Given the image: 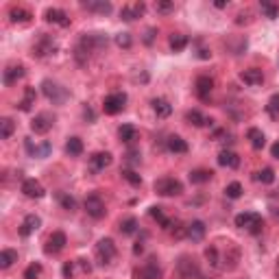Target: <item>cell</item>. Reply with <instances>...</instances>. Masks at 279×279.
I'll use <instances>...</instances> for the list:
<instances>
[{
	"label": "cell",
	"instance_id": "obj_1",
	"mask_svg": "<svg viewBox=\"0 0 279 279\" xmlns=\"http://www.w3.org/2000/svg\"><path fill=\"white\" fill-rule=\"evenodd\" d=\"M205 257L216 270H234L240 262V249L231 240L214 242L205 249Z\"/></svg>",
	"mask_w": 279,
	"mask_h": 279
},
{
	"label": "cell",
	"instance_id": "obj_2",
	"mask_svg": "<svg viewBox=\"0 0 279 279\" xmlns=\"http://www.w3.org/2000/svg\"><path fill=\"white\" fill-rule=\"evenodd\" d=\"M107 41H109L107 35H103V33H85L79 39L76 48H74V59L79 61L81 66H85L94 53L103 51V48H107Z\"/></svg>",
	"mask_w": 279,
	"mask_h": 279
},
{
	"label": "cell",
	"instance_id": "obj_3",
	"mask_svg": "<svg viewBox=\"0 0 279 279\" xmlns=\"http://www.w3.org/2000/svg\"><path fill=\"white\" fill-rule=\"evenodd\" d=\"M236 227H240V229H247L249 234H262V227H264V220H262V216L260 214H255V212H242L236 216Z\"/></svg>",
	"mask_w": 279,
	"mask_h": 279
},
{
	"label": "cell",
	"instance_id": "obj_4",
	"mask_svg": "<svg viewBox=\"0 0 279 279\" xmlns=\"http://www.w3.org/2000/svg\"><path fill=\"white\" fill-rule=\"evenodd\" d=\"M155 192L159 194V197H179L181 192H183V183H181L179 179L174 177H162L155 181Z\"/></svg>",
	"mask_w": 279,
	"mask_h": 279
},
{
	"label": "cell",
	"instance_id": "obj_5",
	"mask_svg": "<svg viewBox=\"0 0 279 279\" xmlns=\"http://www.w3.org/2000/svg\"><path fill=\"white\" fill-rule=\"evenodd\" d=\"M57 41H55L51 35H46V33H39V37L35 39V44H33V55L35 57H39V59H44V57H53L55 53H57Z\"/></svg>",
	"mask_w": 279,
	"mask_h": 279
},
{
	"label": "cell",
	"instance_id": "obj_6",
	"mask_svg": "<svg viewBox=\"0 0 279 279\" xmlns=\"http://www.w3.org/2000/svg\"><path fill=\"white\" fill-rule=\"evenodd\" d=\"M41 92H44V96L48 101H53L55 105H61L66 99H68V89L61 87L59 83H55L51 79H46L44 83H41Z\"/></svg>",
	"mask_w": 279,
	"mask_h": 279
},
{
	"label": "cell",
	"instance_id": "obj_7",
	"mask_svg": "<svg viewBox=\"0 0 279 279\" xmlns=\"http://www.w3.org/2000/svg\"><path fill=\"white\" fill-rule=\"evenodd\" d=\"M118 255V249L111 238H103L99 240V244H96V260H99L103 266L105 264H111V260Z\"/></svg>",
	"mask_w": 279,
	"mask_h": 279
},
{
	"label": "cell",
	"instance_id": "obj_8",
	"mask_svg": "<svg viewBox=\"0 0 279 279\" xmlns=\"http://www.w3.org/2000/svg\"><path fill=\"white\" fill-rule=\"evenodd\" d=\"M124 105H127V94H124V92H114V94L105 96L103 109H105V114L116 116V114H120V111L124 109Z\"/></svg>",
	"mask_w": 279,
	"mask_h": 279
},
{
	"label": "cell",
	"instance_id": "obj_9",
	"mask_svg": "<svg viewBox=\"0 0 279 279\" xmlns=\"http://www.w3.org/2000/svg\"><path fill=\"white\" fill-rule=\"evenodd\" d=\"M135 279H162L164 277V270H162V266L157 264V260H151L146 262V264H142L140 268H135Z\"/></svg>",
	"mask_w": 279,
	"mask_h": 279
},
{
	"label": "cell",
	"instance_id": "obj_10",
	"mask_svg": "<svg viewBox=\"0 0 279 279\" xmlns=\"http://www.w3.org/2000/svg\"><path fill=\"white\" fill-rule=\"evenodd\" d=\"M83 207H85L87 216H92V218L101 220L105 214H107V209H105V201L99 197V194H89V197L85 199V203H83Z\"/></svg>",
	"mask_w": 279,
	"mask_h": 279
},
{
	"label": "cell",
	"instance_id": "obj_11",
	"mask_svg": "<svg viewBox=\"0 0 279 279\" xmlns=\"http://www.w3.org/2000/svg\"><path fill=\"white\" fill-rule=\"evenodd\" d=\"M53 124H55V116H51V114H37L31 120V129L37 135H44V133H48V131L53 129Z\"/></svg>",
	"mask_w": 279,
	"mask_h": 279
},
{
	"label": "cell",
	"instance_id": "obj_12",
	"mask_svg": "<svg viewBox=\"0 0 279 279\" xmlns=\"http://www.w3.org/2000/svg\"><path fill=\"white\" fill-rule=\"evenodd\" d=\"M92 270V266H89V262L87 260H74V262H66L64 264V277L66 279H74L76 273H81V275H85Z\"/></svg>",
	"mask_w": 279,
	"mask_h": 279
},
{
	"label": "cell",
	"instance_id": "obj_13",
	"mask_svg": "<svg viewBox=\"0 0 279 279\" xmlns=\"http://www.w3.org/2000/svg\"><path fill=\"white\" fill-rule=\"evenodd\" d=\"M66 244H68L66 234L64 231H55V234H51V238L46 240L44 251H46L48 255H55V253H59V251H64Z\"/></svg>",
	"mask_w": 279,
	"mask_h": 279
},
{
	"label": "cell",
	"instance_id": "obj_14",
	"mask_svg": "<svg viewBox=\"0 0 279 279\" xmlns=\"http://www.w3.org/2000/svg\"><path fill=\"white\" fill-rule=\"evenodd\" d=\"M44 20L51 24H57V26H70V18L64 9H57V7H51V9L44 11Z\"/></svg>",
	"mask_w": 279,
	"mask_h": 279
},
{
	"label": "cell",
	"instance_id": "obj_15",
	"mask_svg": "<svg viewBox=\"0 0 279 279\" xmlns=\"http://www.w3.org/2000/svg\"><path fill=\"white\" fill-rule=\"evenodd\" d=\"M146 11V5L144 3H133V5H127L120 9V18L124 20V22H133V20L142 18Z\"/></svg>",
	"mask_w": 279,
	"mask_h": 279
},
{
	"label": "cell",
	"instance_id": "obj_16",
	"mask_svg": "<svg viewBox=\"0 0 279 279\" xmlns=\"http://www.w3.org/2000/svg\"><path fill=\"white\" fill-rule=\"evenodd\" d=\"M194 89H197V96L201 101H207L209 94H212V89H214V79H212V76L201 74L197 79V83H194Z\"/></svg>",
	"mask_w": 279,
	"mask_h": 279
},
{
	"label": "cell",
	"instance_id": "obj_17",
	"mask_svg": "<svg viewBox=\"0 0 279 279\" xmlns=\"http://www.w3.org/2000/svg\"><path fill=\"white\" fill-rule=\"evenodd\" d=\"M22 192H24V197H29V199H41L46 194L44 185H41L37 179H24L22 181Z\"/></svg>",
	"mask_w": 279,
	"mask_h": 279
},
{
	"label": "cell",
	"instance_id": "obj_18",
	"mask_svg": "<svg viewBox=\"0 0 279 279\" xmlns=\"http://www.w3.org/2000/svg\"><path fill=\"white\" fill-rule=\"evenodd\" d=\"M109 164H111V153L109 151H99V153H94V155L89 157V168H92L94 172L105 170Z\"/></svg>",
	"mask_w": 279,
	"mask_h": 279
},
{
	"label": "cell",
	"instance_id": "obj_19",
	"mask_svg": "<svg viewBox=\"0 0 279 279\" xmlns=\"http://www.w3.org/2000/svg\"><path fill=\"white\" fill-rule=\"evenodd\" d=\"M39 227H41V218H39V216L29 214V216H26V218L22 220V225H20V236H22V238H29V236L37 231Z\"/></svg>",
	"mask_w": 279,
	"mask_h": 279
},
{
	"label": "cell",
	"instance_id": "obj_20",
	"mask_svg": "<svg viewBox=\"0 0 279 279\" xmlns=\"http://www.w3.org/2000/svg\"><path fill=\"white\" fill-rule=\"evenodd\" d=\"M24 66L22 64H13V66H7V70L3 72V81L5 85H13V83H18L20 79L24 76Z\"/></svg>",
	"mask_w": 279,
	"mask_h": 279
},
{
	"label": "cell",
	"instance_id": "obj_21",
	"mask_svg": "<svg viewBox=\"0 0 279 279\" xmlns=\"http://www.w3.org/2000/svg\"><path fill=\"white\" fill-rule=\"evenodd\" d=\"M33 20V13L24 7H11L9 9V22L11 24H29Z\"/></svg>",
	"mask_w": 279,
	"mask_h": 279
},
{
	"label": "cell",
	"instance_id": "obj_22",
	"mask_svg": "<svg viewBox=\"0 0 279 279\" xmlns=\"http://www.w3.org/2000/svg\"><path fill=\"white\" fill-rule=\"evenodd\" d=\"M240 79L247 83V85L255 87V85H262V83H264V72L260 68H249V70H244V72L240 74Z\"/></svg>",
	"mask_w": 279,
	"mask_h": 279
},
{
	"label": "cell",
	"instance_id": "obj_23",
	"mask_svg": "<svg viewBox=\"0 0 279 279\" xmlns=\"http://www.w3.org/2000/svg\"><path fill=\"white\" fill-rule=\"evenodd\" d=\"M205 231H207V227H205V222L203 220H192L190 225H188V238H190L192 242H201L205 238Z\"/></svg>",
	"mask_w": 279,
	"mask_h": 279
},
{
	"label": "cell",
	"instance_id": "obj_24",
	"mask_svg": "<svg viewBox=\"0 0 279 279\" xmlns=\"http://www.w3.org/2000/svg\"><path fill=\"white\" fill-rule=\"evenodd\" d=\"M24 146H26V151H29V155H33V157H48V153H51V142H41V146H37V144H33L31 137H26Z\"/></svg>",
	"mask_w": 279,
	"mask_h": 279
},
{
	"label": "cell",
	"instance_id": "obj_25",
	"mask_svg": "<svg viewBox=\"0 0 279 279\" xmlns=\"http://www.w3.org/2000/svg\"><path fill=\"white\" fill-rule=\"evenodd\" d=\"M179 273L183 275V277H199V266H197V262L192 260V257H181L179 260Z\"/></svg>",
	"mask_w": 279,
	"mask_h": 279
},
{
	"label": "cell",
	"instance_id": "obj_26",
	"mask_svg": "<svg viewBox=\"0 0 279 279\" xmlns=\"http://www.w3.org/2000/svg\"><path fill=\"white\" fill-rule=\"evenodd\" d=\"M166 146H168V151L174 153V155H183V153H188V142L181 135H170L166 140Z\"/></svg>",
	"mask_w": 279,
	"mask_h": 279
},
{
	"label": "cell",
	"instance_id": "obj_27",
	"mask_svg": "<svg viewBox=\"0 0 279 279\" xmlns=\"http://www.w3.org/2000/svg\"><path fill=\"white\" fill-rule=\"evenodd\" d=\"M218 164L225 168H238L240 166V157L234 151H220L218 153Z\"/></svg>",
	"mask_w": 279,
	"mask_h": 279
},
{
	"label": "cell",
	"instance_id": "obj_28",
	"mask_svg": "<svg viewBox=\"0 0 279 279\" xmlns=\"http://www.w3.org/2000/svg\"><path fill=\"white\" fill-rule=\"evenodd\" d=\"M151 105H153V111L157 114V118H168L172 114V105L166 99H153Z\"/></svg>",
	"mask_w": 279,
	"mask_h": 279
},
{
	"label": "cell",
	"instance_id": "obj_29",
	"mask_svg": "<svg viewBox=\"0 0 279 279\" xmlns=\"http://www.w3.org/2000/svg\"><path fill=\"white\" fill-rule=\"evenodd\" d=\"M35 99H37V92H35V87H26V89H24L22 101L18 103L20 111H31V109H33V105H35Z\"/></svg>",
	"mask_w": 279,
	"mask_h": 279
},
{
	"label": "cell",
	"instance_id": "obj_30",
	"mask_svg": "<svg viewBox=\"0 0 279 279\" xmlns=\"http://www.w3.org/2000/svg\"><path fill=\"white\" fill-rule=\"evenodd\" d=\"M16 262H18V251H13V249H3V251H0V268H3V270L11 268Z\"/></svg>",
	"mask_w": 279,
	"mask_h": 279
},
{
	"label": "cell",
	"instance_id": "obj_31",
	"mask_svg": "<svg viewBox=\"0 0 279 279\" xmlns=\"http://www.w3.org/2000/svg\"><path fill=\"white\" fill-rule=\"evenodd\" d=\"M185 120L192 124V127H205V124H212V120H207V118L201 114L199 109H190L185 114Z\"/></svg>",
	"mask_w": 279,
	"mask_h": 279
},
{
	"label": "cell",
	"instance_id": "obj_32",
	"mask_svg": "<svg viewBox=\"0 0 279 279\" xmlns=\"http://www.w3.org/2000/svg\"><path fill=\"white\" fill-rule=\"evenodd\" d=\"M247 137L251 140V146H253L255 151H260V149H264V144H266V137H264V133L260 129H249L247 131Z\"/></svg>",
	"mask_w": 279,
	"mask_h": 279
},
{
	"label": "cell",
	"instance_id": "obj_33",
	"mask_svg": "<svg viewBox=\"0 0 279 279\" xmlns=\"http://www.w3.org/2000/svg\"><path fill=\"white\" fill-rule=\"evenodd\" d=\"M66 153L70 157H79L83 153V140L81 137H68L66 142Z\"/></svg>",
	"mask_w": 279,
	"mask_h": 279
},
{
	"label": "cell",
	"instance_id": "obj_34",
	"mask_svg": "<svg viewBox=\"0 0 279 279\" xmlns=\"http://www.w3.org/2000/svg\"><path fill=\"white\" fill-rule=\"evenodd\" d=\"M83 9H87V11H94V13H103V16H107V13H111V9H114V7H111V3H83L81 5Z\"/></svg>",
	"mask_w": 279,
	"mask_h": 279
},
{
	"label": "cell",
	"instance_id": "obj_35",
	"mask_svg": "<svg viewBox=\"0 0 279 279\" xmlns=\"http://www.w3.org/2000/svg\"><path fill=\"white\" fill-rule=\"evenodd\" d=\"M118 137H120L122 142L131 144L137 140V131H135V127H131V124H122V127L118 129Z\"/></svg>",
	"mask_w": 279,
	"mask_h": 279
},
{
	"label": "cell",
	"instance_id": "obj_36",
	"mask_svg": "<svg viewBox=\"0 0 279 279\" xmlns=\"http://www.w3.org/2000/svg\"><path fill=\"white\" fill-rule=\"evenodd\" d=\"M260 9H262L264 16L270 18V20L279 18V3H270V0H262V3H260Z\"/></svg>",
	"mask_w": 279,
	"mask_h": 279
},
{
	"label": "cell",
	"instance_id": "obj_37",
	"mask_svg": "<svg viewBox=\"0 0 279 279\" xmlns=\"http://www.w3.org/2000/svg\"><path fill=\"white\" fill-rule=\"evenodd\" d=\"M212 170H205V168H197V170H192L190 172V181L192 183H197V185H201V183H207L209 179H212Z\"/></svg>",
	"mask_w": 279,
	"mask_h": 279
},
{
	"label": "cell",
	"instance_id": "obj_38",
	"mask_svg": "<svg viewBox=\"0 0 279 279\" xmlns=\"http://www.w3.org/2000/svg\"><path fill=\"white\" fill-rule=\"evenodd\" d=\"M185 46H188V37H185V35H181V33L170 35V51L172 53H181Z\"/></svg>",
	"mask_w": 279,
	"mask_h": 279
},
{
	"label": "cell",
	"instance_id": "obj_39",
	"mask_svg": "<svg viewBox=\"0 0 279 279\" xmlns=\"http://www.w3.org/2000/svg\"><path fill=\"white\" fill-rule=\"evenodd\" d=\"M137 220L133 218V216H129V218H124V220H120V234H124V236H133L135 231H137Z\"/></svg>",
	"mask_w": 279,
	"mask_h": 279
},
{
	"label": "cell",
	"instance_id": "obj_40",
	"mask_svg": "<svg viewBox=\"0 0 279 279\" xmlns=\"http://www.w3.org/2000/svg\"><path fill=\"white\" fill-rule=\"evenodd\" d=\"M149 214H151V218H155V220H157V222H159V225H162L164 229H168V227H170V220L164 216V209L159 207V205L151 207V209H149Z\"/></svg>",
	"mask_w": 279,
	"mask_h": 279
},
{
	"label": "cell",
	"instance_id": "obj_41",
	"mask_svg": "<svg viewBox=\"0 0 279 279\" xmlns=\"http://www.w3.org/2000/svg\"><path fill=\"white\" fill-rule=\"evenodd\" d=\"M266 114L273 118V120H277V118H279V94H273L268 99V103H266Z\"/></svg>",
	"mask_w": 279,
	"mask_h": 279
},
{
	"label": "cell",
	"instance_id": "obj_42",
	"mask_svg": "<svg viewBox=\"0 0 279 279\" xmlns=\"http://www.w3.org/2000/svg\"><path fill=\"white\" fill-rule=\"evenodd\" d=\"M13 129H16V124H13L11 118H3V120H0V137L3 140H9Z\"/></svg>",
	"mask_w": 279,
	"mask_h": 279
},
{
	"label": "cell",
	"instance_id": "obj_43",
	"mask_svg": "<svg viewBox=\"0 0 279 279\" xmlns=\"http://www.w3.org/2000/svg\"><path fill=\"white\" fill-rule=\"evenodd\" d=\"M166 231H170L174 238H183V236L188 234V227H183V222H181V220H170V227L166 229Z\"/></svg>",
	"mask_w": 279,
	"mask_h": 279
},
{
	"label": "cell",
	"instance_id": "obj_44",
	"mask_svg": "<svg viewBox=\"0 0 279 279\" xmlns=\"http://www.w3.org/2000/svg\"><path fill=\"white\" fill-rule=\"evenodd\" d=\"M120 174H122V179H127L131 185H142V177H140V174L135 172V170H131V168H122L120 170Z\"/></svg>",
	"mask_w": 279,
	"mask_h": 279
},
{
	"label": "cell",
	"instance_id": "obj_45",
	"mask_svg": "<svg viewBox=\"0 0 279 279\" xmlns=\"http://www.w3.org/2000/svg\"><path fill=\"white\" fill-rule=\"evenodd\" d=\"M255 181H260V183H273L275 170L273 168H262L260 172H255Z\"/></svg>",
	"mask_w": 279,
	"mask_h": 279
},
{
	"label": "cell",
	"instance_id": "obj_46",
	"mask_svg": "<svg viewBox=\"0 0 279 279\" xmlns=\"http://www.w3.org/2000/svg\"><path fill=\"white\" fill-rule=\"evenodd\" d=\"M57 199H59V203H61V207L64 209H68V212H74V207H76V201L70 197V194H66V192H59L57 194Z\"/></svg>",
	"mask_w": 279,
	"mask_h": 279
},
{
	"label": "cell",
	"instance_id": "obj_47",
	"mask_svg": "<svg viewBox=\"0 0 279 279\" xmlns=\"http://www.w3.org/2000/svg\"><path fill=\"white\" fill-rule=\"evenodd\" d=\"M39 275H41V264L39 262L29 264L26 270H24V279H39Z\"/></svg>",
	"mask_w": 279,
	"mask_h": 279
},
{
	"label": "cell",
	"instance_id": "obj_48",
	"mask_svg": "<svg viewBox=\"0 0 279 279\" xmlns=\"http://www.w3.org/2000/svg\"><path fill=\"white\" fill-rule=\"evenodd\" d=\"M225 194L229 199H240L242 197V185L238 183V181H231V183L225 188Z\"/></svg>",
	"mask_w": 279,
	"mask_h": 279
},
{
	"label": "cell",
	"instance_id": "obj_49",
	"mask_svg": "<svg viewBox=\"0 0 279 279\" xmlns=\"http://www.w3.org/2000/svg\"><path fill=\"white\" fill-rule=\"evenodd\" d=\"M116 44L120 48H131V35L129 33H118L116 35Z\"/></svg>",
	"mask_w": 279,
	"mask_h": 279
},
{
	"label": "cell",
	"instance_id": "obj_50",
	"mask_svg": "<svg viewBox=\"0 0 279 279\" xmlns=\"http://www.w3.org/2000/svg\"><path fill=\"white\" fill-rule=\"evenodd\" d=\"M155 9H157V13H170V11H174V3H170V0H162V3L155 5Z\"/></svg>",
	"mask_w": 279,
	"mask_h": 279
},
{
	"label": "cell",
	"instance_id": "obj_51",
	"mask_svg": "<svg viewBox=\"0 0 279 279\" xmlns=\"http://www.w3.org/2000/svg\"><path fill=\"white\" fill-rule=\"evenodd\" d=\"M127 162H129V164H140V162H142V157H140L137 151H129V153H127Z\"/></svg>",
	"mask_w": 279,
	"mask_h": 279
},
{
	"label": "cell",
	"instance_id": "obj_52",
	"mask_svg": "<svg viewBox=\"0 0 279 279\" xmlns=\"http://www.w3.org/2000/svg\"><path fill=\"white\" fill-rule=\"evenodd\" d=\"M153 35H155V29H149V31H146V37H144L146 44H151V41H153Z\"/></svg>",
	"mask_w": 279,
	"mask_h": 279
},
{
	"label": "cell",
	"instance_id": "obj_53",
	"mask_svg": "<svg viewBox=\"0 0 279 279\" xmlns=\"http://www.w3.org/2000/svg\"><path fill=\"white\" fill-rule=\"evenodd\" d=\"M270 153H273V157H275V159H279V142H275V144H273V149H270Z\"/></svg>",
	"mask_w": 279,
	"mask_h": 279
},
{
	"label": "cell",
	"instance_id": "obj_54",
	"mask_svg": "<svg viewBox=\"0 0 279 279\" xmlns=\"http://www.w3.org/2000/svg\"><path fill=\"white\" fill-rule=\"evenodd\" d=\"M142 251H144V247H142V244H140V242H137V244H135V247H133V253H135V255H140V253H142Z\"/></svg>",
	"mask_w": 279,
	"mask_h": 279
},
{
	"label": "cell",
	"instance_id": "obj_55",
	"mask_svg": "<svg viewBox=\"0 0 279 279\" xmlns=\"http://www.w3.org/2000/svg\"><path fill=\"white\" fill-rule=\"evenodd\" d=\"M85 118H89V120H94V111L89 109V107H85Z\"/></svg>",
	"mask_w": 279,
	"mask_h": 279
},
{
	"label": "cell",
	"instance_id": "obj_56",
	"mask_svg": "<svg viewBox=\"0 0 279 279\" xmlns=\"http://www.w3.org/2000/svg\"><path fill=\"white\" fill-rule=\"evenodd\" d=\"M229 3H225V0H218V3H216V7H218V9H225Z\"/></svg>",
	"mask_w": 279,
	"mask_h": 279
},
{
	"label": "cell",
	"instance_id": "obj_57",
	"mask_svg": "<svg viewBox=\"0 0 279 279\" xmlns=\"http://www.w3.org/2000/svg\"><path fill=\"white\" fill-rule=\"evenodd\" d=\"M277 273H279V260H277Z\"/></svg>",
	"mask_w": 279,
	"mask_h": 279
},
{
	"label": "cell",
	"instance_id": "obj_58",
	"mask_svg": "<svg viewBox=\"0 0 279 279\" xmlns=\"http://www.w3.org/2000/svg\"><path fill=\"white\" fill-rule=\"evenodd\" d=\"M275 214H277V216H279V209H275Z\"/></svg>",
	"mask_w": 279,
	"mask_h": 279
}]
</instances>
